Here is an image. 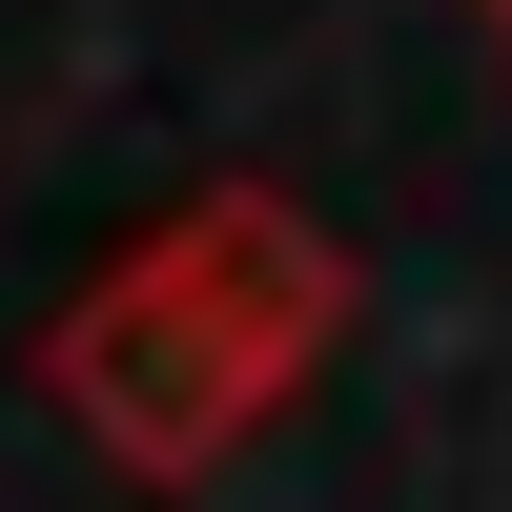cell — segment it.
Segmentation results:
<instances>
[{
    "label": "cell",
    "mask_w": 512,
    "mask_h": 512,
    "mask_svg": "<svg viewBox=\"0 0 512 512\" xmlns=\"http://www.w3.org/2000/svg\"><path fill=\"white\" fill-rule=\"evenodd\" d=\"M492 21H512V0H492Z\"/></svg>",
    "instance_id": "6da1fadb"
}]
</instances>
